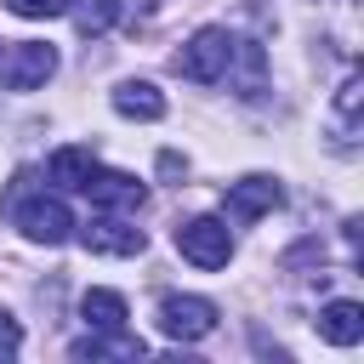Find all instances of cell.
I'll return each instance as SVG.
<instances>
[{"mask_svg":"<svg viewBox=\"0 0 364 364\" xmlns=\"http://www.w3.org/2000/svg\"><path fill=\"white\" fill-rule=\"evenodd\" d=\"M171 68L182 74V80H193V85H216V80H228V68H233V34L228 28H199L176 57H171Z\"/></svg>","mask_w":364,"mask_h":364,"instance_id":"cell-1","label":"cell"},{"mask_svg":"<svg viewBox=\"0 0 364 364\" xmlns=\"http://www.w3.org/2000/svg\"><path fill=\"white\" fill-rule=\"evenodd\" d=\"M11 222L23 228V239H34V245H63L68 233H74V210L57 199V193H17L11 199Z\"/></svg>","mask_w":364,"mask_h":364,"instance_id":"cell-2","label":"cell"},{"mask_svg":"<svg viewBox=\"0 0 364 364\" xmlns=\"http://www.w3.org/2000/svg\"><path fill=\"white\" fill-rule=\"evenodd\" d=\"M176 250H182L193 267H228V256H233V233H228L222 216H193V222L176 228Z\"/></svg>","mask_w":364,"mask_h":364,"instance_id":"cell-3","label":"cell"},{"mask_svg":"<svg viewBox=\"0 0 364 364\" xmlns=\"http://www.w3.org/2000/svg\"><path fill=\"white\" fill-rule=\"evenodd\" d=\"M159 330L171 341H205L216 330V301H205V296H165L159 301Z\"/></svg>","mask_w":364,"mask_h":364,"instance_id":"cell-4","label":"cell"},{"mask_svg":"<svg viewBox=\"0 0 364 364\" xmlns=\"http://www.w3.org/2000/svg\"><path fill=\"white\" fill-rule=\"evenodd\" d=\"M97 210H114V216H136L142 205H148V188L136 182V176H125V171H91V182L80 188Z\"/></svg>","mask_w":364,"mask_h":364,"instance_id":"cell-5","label":"cell"},{"mask_svg":"<svg viewBox=\"0 0 364 364\" xmlns=\"http://www.w3.org/2000/svg\"><path fill=\"white\" fill-rule=\"evenodd\" d=\"M51 74H57V51H51V46H40V40L11 46V57H6V68H0L6 91H34V85H46Z\"/></svg>","mask_w":364,"mask_h":364,"instance_id":"cell-6","label":"cell"},{"mask_svg":"<svg viewBox=\"0 0 364 364\" xmlns=\"http://www.w3.org/2000/svg\"><path fill=\"white\" fill-rule=\"evenodd\" d=\"M80 245L85 250H97V256H142V228H125L114 210H102V216H91L85 228H80Z\"/></svg>","mask_w":364,"mask_h":364,"instance_id":"cell-7","label":"cell"},{"mask_svg":"<svg viewBox=\"0 0 364 364\" xmlns=\"http://www.w3.org/2000/svg\"><path fill=\"white\" fill-rule=\"evenodd\" d=\"M279 205H284V188L273 176H245V182L228 188V216L233 222H256V216H267Z\"/></svg>","mask_w":364,"mask_h":364,"instance_id":"cell-8","label":"cell"},{"mask_svg":"<svg viewBox=\"0 0 364 364\" xmlns=\"http://www.w3.org/2000/svg\"><path fill=\"white\" fill-rule=\"evenodd\" d=\"M318 336L330 347H358L364 341V307L358 301H324L318 307Z\"/></svg>","mask_w":364,"mask_h":364,"instance_id":"cell-9","label":"cell"},{"mask_svg":"<svg viewBox=\"0 0 364 364\" xmlns=\"http://www.w3.org/2000/svg\"><path fill=\"white\" fill-rule=\"evenodd\" d=\"M114 114H125V119H165V97L148 80H125V85H114Z\"/></svg>","mask_w":364,"mask_h":364,"instance_id":"cell-10","label":"cell"},{"mask_svg":"<svg viewBox=\"0 0 364 364\" xmlns=\"http://www.w3.org/2000/svg\"><path fill=\"white\" fill-rule=\"evenodd\" d=\"M91 171H97V154H91V148H57L51 165H46V176H51L57 188H68V193H80V188L91 182Z\"/></svg>","mask_w":364,"mask_h":364,"instance_id":"cell-11","label":"cell"},{"mask_svg":"<svg viewBox=\"0 0 364 364\" xmlns=\"http://www.w3.org/2000/svg\"><path fill=\"white\" fill-rule=\"evenodd\" d=\"M68 353H74V358H142L148 347H142L131 330H97V336H85V341H74Z\"/></svg>","mask_w":364,"mask_h":364,"instance_id":"cell-12","label":"cell"},{"mask_svg":"<svg viewBox=\"0 0 364 364\" xmlns=\"http://www.w3.org/2000/svg\"><path fill=\"white\" fill-rule=\"evenodd\" d=\"M80 313H85L91 330H125V296L119 290H85Z\"/></svg>","mask_w":364,"mask_h":364,"instance_id":"cell-13","label":"cell"},{"mask_svg":"<svg viewBox=\"0 0 364 364\" xmlns=\"http://www.w3.org/2000/svg\"><path fill=\"white\" fill-rule=\"evenodd\" d=\"M358 102H364V80L347 74V80L336 85V119H341V136H336V142H353V131H358Z\"/></svg>","mask_w":364,"mask_h":364,"instance_id":"cell-14","label":"cell"},{"mask_svg":"<svg viewBox=\"0 0 364 364\" xmlns=\"http://www.w3.org/2000/svg\"><path fill=\"white\" fill-rule=\"evenodd\" d=\"M74 11V23H80V34H108L114 23H119V0H80V6H68Z\"/></svg>","mask_w":364,"mask_h":364,"instance_id":"cell-15","label":"cell"},{"mask_svg":"<svg viewBox=\"0 0 364 364\" xmlns=\"http://www.w3.org/2000/svg\"><path fill=\"white\" fill-rule=\"evenodd\" d=\"M74 0H11V11L17 17H63Z\"/></svg>","mask_w":364,"mask_h":364,"instance_id":"cell-16","label":"cell"},{"mask_svg":"<svg viewBox=\"0 0 364 364\" xmlns=\"http://www.w3.org/2000/svg\"><path fill=\"white\" fill-rule=\"evenodd\" d=\"M23 353V330H17V318L0 307V358H17Z\"/></svg>","mask_w":364,"mask_h":364,"instance_id":"cell-17","label":"cell"},{"mask_svg":"<svg viewBox=\"0 0 364 364\" xmlns=\"http://www.w3.org/2000/svg\"><path fill=\"white\" fill-rule=\"evenodd\" d=\"M159 171H165V176H182V171H188V165H182V159H176V154H159Z\"/></svg>","mask_w":364,"mask_h":364,"instance_id":"cell-18","label":"cell"}]
</instances>
